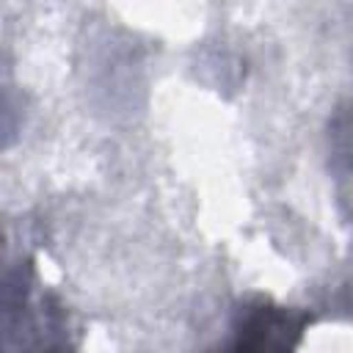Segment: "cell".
Wrapping results in <instances>:
<instances>
[{"mask_svg": "<svg viewBox=\"0 0 353 353\" xmlns=\"http://www.w3.org/2000/svg\"><path fill=\"white\" fill-rule=\"evenodd\" d=\"M309 323L306 312L256 298L237 309L229 345L234 350H292Z\"/></svg>", "mask_w": 353, "mask_h": 353, "instance_id": "6da1fadb", "label": "cell"}, {"mask_svg": "<svg viewBox=\"0 0 353 353\" xmlns=\"http://www.w3.org/2000/svg\"><path fill=\"white\" fill-rule=\"evenodd\" d=\"M331 168L345 201L353 207V99L331 124Z\"/></svg>", "mask_w": 353, "mask_h": 353, "instance_id": "7a4b0ae2", "label": "cell"}]
</instances>
